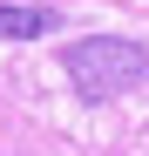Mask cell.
I'll list each match as a JSON object with an SVG mask.
<instances>
[{
  "label": "cell",
  "instance_id": "obj_2",
  "mask_svg": "<svg viewBox=\"0 0 149 156\" xmlns=\"http://www.w3.org/2000/svg\"><path fill=\"white\" fill-rule=\"evenodd\" d=\"M61 14L54 7H14V0H0V41H34V34H54Z\"/></svg>",
  "mask_w": 149,
  "mask_h": 156
},
{
  "label": "cell",
  "instance_id": "obj_1",
  "mask_svg": "<svg viewBox=\"0 0 149 156\" xmlns=\"http://www.w3.org/2000/svg\"><path fill=\"white\" fill-rule=\"evenodd\" d=\"M61 68H68L81 102H115L149 75V48L129 41V34H81V41H68Z\"/></svg>",
  "mask_w": 149,
  "mask_h": 156
}]
</instances>
